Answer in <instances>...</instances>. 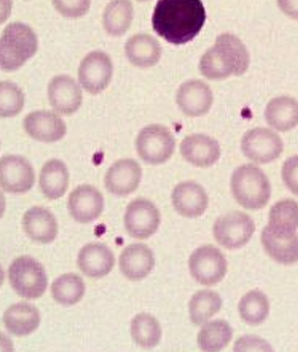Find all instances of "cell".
<instances>
[{
  "mask_svg": "<svg viewBox=\"0 0 298 352\" xmlns=\"http://www.w3.org/2000/svg\"><path fill=\"white\" fill-rule=\"evenodd\" d=\"M176 148V140L167 126L160 124L143 127L136 138L138 156L148 165L158 166L169 162Z\"/></svg>",
  "mask_w": 298,
  "mask_h": 352,
  "instance_id": "cell-6",
  "label": "cell"
},
{
  "mask_svg": "<svg viewBox=\"0 0 298 352\" xmlns=\"http://www.w3.org/2000/svg\"><path fill=\"white\" fill-rule=\"evenodd\" d=\"M113 62L105 51L95 50L81 60L78 79L81 87L92 95H98L111 84Z\"/></svg>",
  "mask_w": 298,
  "mask_h": 352,
  "instance_id": "cell-10",
  "label": "cell"
},
{
  "mask_svg": "<svg viewBox=\"0 0 298 352\" xmlns=\"http://www.w3.org/2000/svg\"><path fill=\"white\" fill-rule=\"evenodd\" d=\"M156 267V257L145 243L129 245L119 258L120 272L130 281H141L146 278Z\"/></svg>",
  "mask_w": 298,
  "mask_h": 352,
  "instance_id": "cell-21",
  "label": "cell"
},
{
  "mask_svg": "<svg viewBox=\"0 0 298 352\" xmlns=\"http://www.w3.org/2000/svg\"><path fill=\"white\" fill-rule=\"evenodd\" d=\"M134 6L130 0H111L103 11V28L111 36H122L130 30Z\"/></svg>",
  "mask_w": 298,
  "mask_h": 352,
  "instance_id": "cell-29",
  "label": "cell"
},
{
  "mask_svg": "<svg viewBox=\"0 0 298 352\" xmlns=\"http://www.w3.org/2000/svg\"><path fill=\"white\" fill-rule=\"evenodd\" d=\"M244 156L255 164H269L283 154L284 142L277 132L266 127L248 130L242 138Z\"/></svg>",
  "mask_w": 298,
  "mask_h": 352,
  "instance_id": "cell-9",
  "label": "cell"
},
{
  "mask_svg": "<svg viewBox=\"0 0 298 352\" xmlns=\"http://www.w3.org/2000/svg\"><path fill=\"white\" fill-rule=\"evenodd\" d=\"M277 3L284 15L298 21V0H277Z\"/></svg>",
  "mask_w": 298,
  "mask_h": 352,
  "instance_id": "cell-39",
  "label": "cell"
},
{
  "mask_svg": "<svg viewBox=\"0 0 298 352\" xmlns=\"http://www.w3.org/2000/svg\"><path fill=\"white\" fill-rule=\"evenodd\" d=\"M130 331L135 344L146 350L157 347L162 340L160 323L158 322L156 317L146 312L138 314L132 318Z\"/></svg>",
  "mask_w": 298,
  "mask_h": 352,
  "instance_id": "cell-31",
  "label": "cell"
},
{
  "mask_svg": "<svg viewBox=\"0 0 298 352\" xmlns=\"http://www.w3.org/2000/svg\"><path fill=\"white\" fill-rule=\"evenodd\" d=\"M264 119L275 131L288 132L298 126V101L290 96H279L268 102Z\"/></svg>",
  "mask_w": 298,
  "mask_h": 352,
  "instance_id": "cell-25",
  "label": "cell"
},
{
  "mask_svg": "<svg viewBox=\"0 0 298 352\" xmlns=\"http://www.w3.org/2000/svg\"><path fill=\"white\" fill-rule=\"evenodd\" d=\"M105 210V199L95 186L81 184L68 197V211L72 218L81 224L96 221Z\"/></svg>",
  "mask_w": 298,
  "mask_h": 352,
  "instance_id": "cell-15",
  "label": "cell"
},
{
  "mask_svg": "<svg viewBox=\"0 0 298 352\" xmlns=\"http://www.w3.org/2000/svg\"><path fill=\"white\" fill-rule=\"evenodd\" d=\"M6 331L16 337H27L36 332L41 324V314L34 305L17 302L6 309L3 315Z\"/></svg>",
  "mask_w": 298,
  "mask_h": 352,
  "instance_id": "cell-24",
  "label": "cell"
},
{
  "mask_svg": "<svg viewBox=\"0 0 298 352\" xmlns=\"http://www.w3.org/2000/svg\"><path fill=\"white\" fill-rule=\"evenodd\" d=\"M85 294V283L76 274H63L51 285V296L54 300L65 307H72L81 302Z\"/></svg>",
  "mask_w": 298,
  "mask_h": 352,
  "instance_id": "cell-32",
  "label": "cell"
},
{
  "mask_svg": "<svg viewBox=\"0 0 298 352\" xmlns=\"http://www.w3.org/2000/svg\"><path fill=\"white\" fill-rule=\"evenodd\" d=\"M261 241L264 251L274 262L283 265L298 263L297 234L292 237H279L266 227L261 234Z\"/></svg>",
  "mask_w": 298,
  "mask_h": 352,
  "instance_id": "cell-28",
  "label": "cell"
},
{
  "mask_svg": "<svg viewBox=\"0 0 298 352\" xmlns=\"http://www.w3.org/2000/svg\"><path fill=\"white\" fill-rule=\"evenodd\" d=\"M125 56L127 60L138 68H151L162 58L160 43L147 33L135 34L125 43Z\"/></svg>",
  "mask_w": 298,
  "mask_h": 352,
  "instance_id": "cell-23",
  "label": "cell"
},
{
  "mask_svg": "<svg viewBox=\"0 0 298 352\" xmlns=\"http://www.w3.org/2000/svg\"><path fill=\"white\" fill-rule=\"evenodd\" d=\"M231 189L235 201L251 211L262 210L272 195V186L268 177L253 164L242 165L234 170Z\"/></svg>",
  "mask_w": 298,
  "mask_h": 352,
  "instance_id": "cell-3",
  "label": "cell"
},
{
  "mask_svg": "<svg viewBox=\"0 0 298 352\" xmlns=\"http://www.w3.org/2000/svg\"><path fill=\"white\" fill-rule=\"evenodd\" d=\"M256 230L253 218L240 211H233L218 217L213 223V232L218 245L227 250H239L251 240Z\"/></svg>",
  "mask_w": 298,
  "mask_h": 352,
  "instance_id": "cell-7",
  "label": "cell"
},
{
  "mask_svg": "<svg viewBox=\"0 0 298 352\" xmlns=\"http://www.w3.org/2000/svg\"><path fill=\"white\" fill-rule=\"evenodd\" d=\"M228 263L221 250L213 245L199 247L189 257V272L202 286H215L227 274Z\"/></svg>",
  "mask_w": 298,
  "mask_h": 352,
  "instance_id": "cell-8",
  "label": "cell"
},
{
  "mask_svg": "<svg viewBox=\"0 0 298 352\" xmlns=\"http://www.w3.org/2000/svg\"><path fill=\"white\" fill-rule=\"evenodd\" d=\"M142 179V168L132 159L114 162L106 172L105 186L111 195L124 197L137 190Z\"/></svg>",
  "mask_w": 298,
  "mask_h": 352,
  "instance_id": "cell-17",
  "label": "cell"
},
{
  "mask_svg": "<svg viewBox=\"0 0 298 352\" xmlns=\"http://www.w3.org/2000/svg\"><path fill=\"white\" fill-rule=\"evenodd\" d=\"M8 277L12 289L21 298L33 300L46 292L47 275L45 269L30 256L16 258L9 267Z\"/></svg>",
  "mask_w": 298,
  "mask_h": 352,
  "instance_id": "cell-5",
  "label": "cell"
},
{
  "mask_svg": "<svg viewBox=\"0 0 298 352\" xmlns=\"http://www.w3.org/2000/svg\"><path fill=\"white\" fill-rule=\"evenodd\" d=\"M27 135L43 143H55L66 136L67 125L61 116L50 111H36L23 120Z\"/></svg>",
  "mask_w": 298,
  "mask_h": 352,
  "instance_id": "cell-16",
  "label": "cell"
},
{
  "mask_svg": "<svg viewBox=\"0 0 298 352\" xmlns=\"http://www.w3.org/2000/svg\"><path fill=\"white\" fill-rule=\"evenodd\" d=\"M233 339V328L224 320H216L202 324L198 334V346L205 352L222 351Z\"/></svg>",
  "mask_w": 298,
  "mask_h": 352,
  "instance_id": "cell-30",
  "label": "cell"
},
{
  "mask_svg": "<svg viewBox=\"0 0 298 352\" xmlns=\"http://www.w3.org/2000/svg\"><path fill=\"white\" fill-rule=\"evenodd\" d=\"M38 51V36L25 23L14 22L3 30L0 41L1 71L10 73L20 69Z\"/></svg>",
  "mask_w": 298,
  "mask_h": 352,
  "instance_id": "cell-4",
  "label": "cell"
},
{
  "mask_svg": "<svg viewBox=\"0 0 298 352\" xmlns=\"http://www.w3.org/2000/svg\"><path fill=\"white\" fill-rule=\"evenodd\" d=\"M206 10L202 0H158L152 16L153 30L173 45H184L202 32Z\"/></svg>",
  "mask_w": 298,
  "mask_h": 352,
  "instance_id": "cell-1",
  "label": "cell"
},
{
  "mask_svg": "<svg viewBox=\"0 0 298 352\" xmlns=\"http://www.w3.org/2000/svg\"><path fill=\"white\" fill-rule=\"evenodd\" d=\"M137 1H141L142 3V1H148V0H137Z\"/></svg>",
  "mask_w": 298,
  "mask_h": 352,
  "instance_id": "cell-40",
  "label": "cell"
},
{
  "mask_svg": "<svg viewBox=\"0 0 298 352\" xmlns=\"http://www.w3.org/2000/svg\"><path fill=\"white\" fill-rule=\"evenodd\" d=\"M267 227L277 236H295L298 230V202L292 199L277 202L269 211Z\"/></svg>",
  "mask_w": 298,
  "mask_h": 352,
  "instance_id": "cell-27",
  "label": "cell"
},
{
  "mask_svg": "<svg viewBox=\"0 0 298 352\" xmlns=\"http://www.w3.org/2000/svg\"><path fill=\"white\" fill-rule=\"evenodd\" d=\"M47 100L54 111L62 116H72L83 103L81 86L72 76L61 74L51 79L47 85Z\"/></svg>",
  "mask_w": 298,
  "mask_h": 352,
  "instance_id": "cell-14",
  "label": "cell"
},
{
  "mask_svg": "<svg viewBox=\"0 0 298 352\" xmlns=\"http://www.w3.org/2000/svg\"><path fill=\"white\" fill-rule=\"evenodd\" d=\"M234 351H273V347L270 346L262 338L256 336H245L239 338L234 344Z\"/></svg>",
  "mask_w": 298,
  "mask_h": 352,
  "instance_id": "cell-38",
  "label": "cell"
},
{
  "mask_svg": "<svg viewBox=\"0 0 298 352\" xmlns=\"http://www.w3.org/2000/svg\"><path fill=\"white\" fill-rule=\"evenodd\" d=\"M25 94L20 86L11 81L0 84V114L1 118L19 116L25 107Z\"/></svg>",
  "mask_w": 298,
  "mask_h": 352,
  "instance_id": "cell-35",
  "label": "cell"
},
{
  "mask_svg": "<svg viewBox=\"0 0 298 352\" xmlns=\"http://www.w3.org/2000/svg\"><path fill=\"white\" fill-rule=\"evenodd\" d=\"M76 263L79 270L86 276L102 278L113 270L116 257L105 243L92 242L81 248Z\"/></svg>",
  "mask_w": 298,
  "mask_h": 352,
  "instance_id": "cell-20",
  "label": "cell"
},
{
  "mask_svg": "<svg viewBox=\"0 0 298 352\" xmlns=\"http://www.w3.org/2000/svg\"><path fill=\"white\" fill-rule=\"evenodd\" d=\"M237 310L244 322L250 326H258L267 320L270 305L264 293L253 289L240 299Z\"/></svg>",
  "mask_w": 298,
  "mask_h": 352,
  "instance_id": "cell-34",
  "label": "cell"
},
{
  "mask_svg": "<svg viewBox=\"0 0 298 352\" xmlns=\"http://www.w3.org/2000/svg\"><path fill=\"white\" fill-rule=\"evenodd\" d=\"M281 178L288 190L298 197V155L290 156L284 162Z\"/></svg>",
  "mask_w": 298,
  "mask_h": 352,
  "instance_id": "cell-37",
  "label": "cell"
},
{
  "mask_svg": "<svg viewBox=\"0 0 298 352\" xmlns=\"http://www.w3.org/2000/svg\"><path fill=\"white\" fill-rule=\"evenodd\" d=\"M52 6L66 19H79L90 10L92 0H52Z\"/></svg>",
  "mask_w": 298,
  "mask_h": 352,
  "instance_id": "cell-36",
  "label": "cell"
},
{
  "mask_svg": "<svg viewBox=\"0 0 298 352\" xmlns=\"http://www.w3.org/2000/svg\"><path fill=\"white\" fill-rule=\"evenodd\" d=\"M183 159L199 168L211 167L221 157V146L213 137L194 133L184 137L180 146Z\"/></svg>",
  "mask_w": 298,
  "mask_h": 352,
  "instance_id": "cell-18",
  "label": "cell"
},
{
  "mask_svg": "<svg viewBox=\"0 0 298 352\" xmlns=\"http://www.w3.org/2000/svg\"><path fill=\"white\" fill-rule=\"evenodd\" d=\"M222 298L218 293L202 289L193 294L189 300V317L193 324L202 326L213 318L222 307Z\"/></svg>",
  "mask_w": 298,
  "mask_h": 352,
  "instance_id": "cell-33",
  "label": "cell"
},
{
  "mask_svg": "<svg viewBox=\"0 0 298 352\" xmlns=\"http://www.w3.org/2000/svg\"><path fill=\"white\" fill-rule=\"evenodd\" d=\"M250 67V54L240 38L232 33H222L202 56L199 71L209 80H224L229 76H240Z\"/></svg>",
  "mask_w": 298,
  "mask_h": 352,
  "instance_id": "cell-2",
  "label": "cell"
},
{
  "mask_svg": "<svg viewBox=\"0 0 298 352\" xmlns=\"http://www.w3.org/2000/svg\"><path fill=\"white\" fill-rule=\"evenodd\" d=\"M124 224L130 236L137 240H146L159 229L160 212L152 201L136 199L127 205Z\"/></svg>",
  "mask_w": 298,
  "mask_h": 352,
  "instance_id": "cell-11",
  "label": "cell"
},
{
  "mask_svg": "<svg viewBox=\"0 0 298 352\" xmlns=\"http://www.w3.org/2000/svg\"><path fill=\"white\" fill-rule=\"evenodd\" d=\"M70 186V172L66 164L52 159L41 167L39 176V188L41 194L49 200H57L63 197Z\"/></svg>",
  "mask_w": 298,
  "mask_h": 352,
  "instance_id": "cell-26",
  "label": "cell"
},
{
  "mask_svg": "<svg viewBox=\"0 0 298 352\" xmlns=\"http://www.w3.org/2000/svg\"><path fill=\"white\" fill-rule=\"evenodd\" d=\"M171 201L175 211L186 218H199L209 207L206 191L193 181L178 183L172 190Z\"/></svg>",
  "mask_w": 298,
  "mask_h": 352,
  "instance_id": "cell-19",
  "label": "cell"
},
{
  "mask_svg": "<svg viewBox=\"0 0 298 352\" xmlns=\"http://www.w3.org/2000/svg\"><path fill=\"white\" fill-rule=\"evenodd\" d=\"M176 103L184 116L200 118L207 114L213 107V90L205 81L198 79L184 81L177 90Z\"/></svg>",
  "mask_w": 298,
  "mask_h": 352,
  "instance_id": "cell-13",
  "label": "cell"
},
{
  "mask_svg": "<svg viewBox=\"0 0 298 352\" xmlns=\"http://www.w3.org/2000/svg\"><path fill=\"white\" fill-rule=\"evenodd\" d=\"M25 235L39 245L54 242L58 234L55 216L44 207L34 206L25 211L22 219Z\"/></svg>",
  "mask_w": 298,
  "mask_h": 352,
  "instance_id": "cell-22",
  "label": "cell"
},
{
  "mask_svg": "<svg viewBox=\"0 0 298 352\" xmlns=\"http://www.w3.org/2000/svg\"><path fill=\"white\" fill-rule=\"evenodd\" d=\"M36 182L34 170L25 156L6 155L0 160L1 188L10 194H25Z\"/></svg>",
  "mask_w": 298,
  "mask_h": 352,
  "instance_id": "cell-12",
  "label": "cell"
}]
</instances>
